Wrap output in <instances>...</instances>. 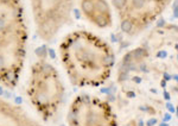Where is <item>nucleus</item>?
I'll return each mask as SVG.
<instances>
[{
	"label": "nucleus",
	"instance_id": "nucleus-29",
	"mask_svg": "<svg viewBox=\"0 0 178 126\" xmlns=\"http://www.w3.org/2000/svg\"><path fill=\"white\" fill-rule=\"evenodd\" d=\"M74 13H75V17H76V18H81V12H80L77 9L74 10Z\"/></svg>",
	"mask_w": 178,
	"mask_h": 126
},
{
	"label": "nucleus",
	"instance_id": "nucleus-20",
	"mask_svg": "<svg viewBox=\"0 0 178 126\" xmlns=\"http://www.w3.org/2000/svg\"><path fill=\"white\" fill-rule=\"evenodd\" d=\"M101 93L109 95V94H112V91H111V88H109V87H107V88H102V89H101Z\"/></svg>",
	"mask_w": 178,
	"mask_h": 126
},
{
	"label": "nucleus",
	"instance_id": "nucleus-6",
	"mask_svg": "<svg viewBox=\"0 0 178 126\" xmlns=\"http://www.w3.org/2000/svg\"><path fill=\"white\" fill-rule=\"evenodd\" d=\"M127 0H113V6L119 11H123L127 7Z\"/></svg>",
	"mask_w": 178,
	"mask_h": 126
},
{
	"label": "nucleus",
	"instance_id": "nucleus-25",
	"mask_svg": "<svg viewBox=\"0 0 178 126\" xmlns=\"http://www.w3.org/2000/svg\"><path fill=\"white\" fill-rule=\"evenodd\" d=\"M14 101H16V104L17 105H20L23 102V99H22V96H17L16 99H14Z\"/></svg>",
	"mask_w": 178,
	"mask_h": 126
},
{
	"label": "nucleus",
	"instance_id": "nucleus-27",
	"mask_svg": "<svg viewBox=\"0 0 178 126\" xmlns=\"http://www.w3.org/2000/svg\"><path fill=\"white\" fill-rule=\"evenodd\" d=\"M133 81L135 83H140V82H141V77H140V76H134Z\"/></svg>",
	"mask_w": 178,
	"mask_h": 126
},
{
	"label": "nucleus",
	"instance_id": "nucleus-24",
	"mask_svg": "<svg viewBox=\"0 0 178 126\" xmlns=\"http://www.w3.org/2000/svg\"><path fill=\"white\" fill-rule=\"evenodd\" d=\"M126 96H127L128 99H133V98H135V93H134V92H127V93H126Z\"/></svg>",
	"mask_w": 178,
	"mask_h": 126
},
{
	"label": "nucleus",
	"instance_id": "nucleus-1",
	"mask_svg": "<svg viewBox=\"0 0 178 126\" xmlns=\"http://www.w3.org/2000/svg\"><path fill=\"white\" fill-rule=\"evenodd\" d=\"M91 21L94 24H96L100 28H106V26H109L111 24V19L107 18L106 14H99V16H94L91 17Z\"/></svg>",
	"mask_w": 178,
	"mask_h": 126
},
{
	"label": "nucleus",
	"instance_id": "nucleus-10",
	"mask_svg": "<svg viewBox=\"0 0 178 126\" xmlns=\"http://www.w3.org/2000/svg\"><path fill=\"white\" fill-rule=\"evenodd\" d=\"M128 77H130L128 72H120V73H119V76H118V80H119V82H123V81L128 80Z\"/></svg>",
	"mask_w": 178,
	"mask_h": 126
},
{
	"label": "nucleus",
	"instance_id": "nucleus-40",
	"mask_svg": "<svg viewBox=\"0 0 178 126\" xmlns=\"http://www.w3.org/2000/svg\"><path fill=\"white\" fill-rule=\"evenodd\" d=\"M159 126H167V124H165V123H162V124H160Z\"/></svg>",
	"mask_w": 178,
	"mask_h": 126
},
{
	"label": "nucleus",
	"instance_id": "nucleus-2",
	"mask_svg": "<svg viewBox=\"0 0 178 126\" xmlns=\"http://www.w3.org/2000/svg\"><path fill=\"white\" fill-rule=\"evenodd\" d=\"M81 7L87 17H93V14L95 12V7H94V2L91 0H82Z\"/></svg>",
	"mask_w": 178,
	"mask_h": 126
},
{
	"label": "nucleus",
	"instance_id": "nucleus-34",
	"mask_svg": "<svg viewBox=\"0 0 178 126\" xmlns=\"http://www.w3.org/2000/svg\"><path fill=\"white\" fill-rule=\"evenodd\" d=\"M82 98H83V99H84V100H86V101H84V102H89V96H88V95L83 94V95H82Z\"/></svg>",
	"mask_w": 178,
	"mask_h": 126
},
{
	"label": "nucleus",
	"instance_id": "nucleus-11",
	"mask_svg": "<svg viewBox=\"0 0 178 126\" xmlns=\"http://www.w3.org/2000/svg\"><path fill=\"white\" fill-rule=\"evenodd\" d=\"M37 100L41 102V104H46L48 102V95L45 94V93H39V94L37 95Z\"/></svg>",
	"mask_w": 178,
	"mask_h": 126
},
{
	"label": "nucleus",
	"instance_id": "nucleus-5",
	"mask_svg": "<svg viewBox=\"0 0 178 126\" xmlns=\"http://www.w3.org/2000/svg\"><path fill=\"white\" fill-rule=\"evenodd\" d=\"M120 28H121V31L125 32V33H131V32L133 31V23L132 20H130V19H123L121 21V25H120Z\"/></svg>",
	"mask_w": 178,
	"mask_h": 126
},
{
	"label": "nucleus",
	"instance_id": "nucleus-9",
	"mask_svg": "<svg viewBox=\"0 0 178 126\" xmlns=\"http://www.w3.org/2000/svg\"><path fill=\"white\" fill-rule=\"evenodd\" d=\"M95 123H96V116H95L94 113L88 114V116H87V124H88L89 126H93Z\"/></svg>",
	"mask_w": 178,
	"mask_h": 126
},
{
	"label": "nucleus",
	"instance_id": "nucleus-36",
	"mask_svg": "<svg viewBox=\"0 0 178 126\" xmlns=\"http://www.w3.org/2000/svg\"><path fill=\"white\" fill-rule=\"evenodd\" d=\"M4 96H5V98H11V94H10V93H9V92H4Z\"/></svg>",
	"mask_w": 178,
	"mask_h": 126
},
{
	"label": "nucleus",
	"instance_id": "nucleus-13",
	"mask_svg": "<svg viewBox=\"0 0 178 126\" xmlns=\"http://www.w3.org/2000/svg\"><path fill=\"white\" fill-rule=\"evenodd\" d=\"M114 61H115V60H114V55H113V54H108V55L105 57V62L108 63L109 65H113V64H114Z\"/></svg>",
	"mask_w": 178,
	"mask_h": 126
},
{
	"label": "nucleus",
	"instance_id": "nucleus-44",
	"mask_svg": "<svg viewBox=\"0 0 178 126\" xmlns=\"http://www.w3.org/2000/svg\"><path fill=\"white\" fill-rule=\"evenodd\" d=\"M0 106H1V102H0Z\"/></svg>",
	"mask_w": 178,
	"mask_h": 126
},
{
	"label": "nucleus",
	"instance_id": "nucleus-18",
	"mask_svg": "<svg viewBox=\"0 0 178 126\" xmlns=\"http://www.w3.org/2000/svg\"><path fill=\"white\" fill-rule=\"evenodd\" d=\"M48 55L50 56V58L51 60H55L56 58V53L54 49H48Z\"/></svg>",
	"mask_w": 178,
	"mask_h": 126
},
{
	"label": "nucleus",
	"instance_id": "nucleus-33",
	"mask_svg": "<svg viewBox=\"0 0 178 126\" xmlns=\"http://www.w3.org/2000/svg\"><path fill=\"white\" fill-rule=\"evenodd\" d=\"M172 10H173V17H175V18H177L178 17V7L177 9H172Z\"/></svg>",
	"mask_w": 178,
	"mask_h": 126
},
{
	"label": "nucleus",
	"instance_id": "nucleus-23",
	"mask_svg": "<svg viewBox=\"0 0 178 126\" xmlns=\"http://www.w3.org/2000/svg\"><path fill=\"white\" fill-rule=\"evenodd\" d=\"M164 25H165V20H164L163 18H162V19H159L158 23H157V26H158V28H163Z\"/></svg>",
	"mask_w": 178,
	"mask_h": 126
},
{
	"label": "nucleus",
	"instance_id": "nucleus-31",
	"mask_svg": "<svg viewBox=\"0 0 178 126\" xmlns=\"http://www.w3.org/2000/svg\"><path fill=\"white\" fill-rule=\"evenodd\" d=\"M107 100H108V101H114V100H115V98H114V95L113 94H109L108 95V98H107Z\"/></svg>",
	"mask_w": 178,
	"mask_h": 126
},
{
	"label": "nucleus",
	"instance_id": "nucleus-37",
	"mask_svg": "<svg viewBox=\"0 0 178 126\" xmlns=\"http://www.w3.org/2000/svg\"><path fill=\"white\" fill-rule=\"evenodd\" d=\"M160 86H162L163 88H165V87H166V81H164V80H163V81H162V83H160Z\"/></svg>",
	"mask_w": 178,
	"mask_h": 126
},
{
	"label": "nucleus",
	"instance_id": "nucleus-14",
	"mask_svg": "<svg viewBox=\"0 0 178 126\" xmlns=\"http://www.w3.org/2000/svg\"><path fill=\"white\" fill-rule=\"evenodd\" d=\"M75 120H76V114H75V112H74V111H70V112L68 113V121L74 123Z\"/></svg>",
	"mask_w": 178,
	"mask_h": 126
},
{
	"label": "nucleus",
	"instance_id": "nucleus-15",
	"mask_svg": "<svg viewBox=\"0 0 178 126\" xmlns=\"http://www.w3.org/2000/svg\"><path fill=\"white\" fill-rule=\"evenodd\" d=\"M6 28H7V24H6V20H5V18L0 17V32L4 31V30H5Z\"/></svg>",
	"mask_w": 178,
	"mask_h": 126
},
{
	"label": "nucleus",
	"instance_id": "nucleus-28",
	"mask_svg": "<svg viewBox=\"0 0 178 126\" xmlns=\"http://www.w3.org/2000/svg\"><path fill=\"white\" fill-rule=\"evenodd\" d=\"M171 120V116L169 113H165L164 114V121H170Z\"/></svg>",
	"mask_w": 178,
	"mask_h": 126
},
{
	"label": "nucleus",
	"instance_id": "nucleus-22",
	"mask_svg": "<svg viewBox=\"0 0 178 126\" xmlns=\"http://www.w3.org/2000/svg\"><path fill=\"white\" fill-rule=\"evenodd\" d=\"M163 80H164V81H170V80H171V75H170V74L169 73H164L163 74Z\"/></svg>",
	"mask_w": 178,
	"mask_h": 126
},
{
	"label": "nucleus",
	"instance_id": "nucleus-19",
	"mask_svg": "<svg viewBox=\"0 0 178 126\" xmlns=\"http://www.w3.org/2000/svg\"><path fill=\"white\" fill-rule=\"evenodd\" d=\"M157 123H158V121H157L156 118H152V119H150V120L146 123V125H147V126H155Z\"/></svg>",
	"mask_w": 178,
	"mask_h": 126
},
{
	"label": "nucleus",
	"instance_id": "nucleus-41",
	"mask_svg": "<svg viewBox=\"0 0 178 126\" xmlns=\"http://www.w3.org/2000/svg\"><path fill=\"white\" fill-rule=\"evenodd\" d=\"M1 1H2V2H9L10 0H1Z\"/></svg>",
	"mask_w": 178,
	"mask_h": 126
},
{
	"label": "nucleus",
	"instance_id": "nucleus-42",
	"mask_svg": "<svg viewBox=\"0 0 178 126\" xmlns=\"http://www.w3.org/2000/svg\"><path fill=\"white\" fill-rule=\"evenodd\" d=\"M52 1H57V0H52Z\"/></svg>",
	"mask_w": 178,
	"mask_h": 126
},
{
	"label": "nucleus",
	"instance_id": "nucleus-43",
	"mask_svg": "<svg viewBox=\"0 0 178 126\" xmlns=\"http://www.w3.org/2000/svg\"><path fill=\"white\" fill-rule=\"evenodd\" d=\"M61 126H66V125H61Z\"/></svg>",
	"mask_w": 178,
	"mask_h": 126
},
{
	"label": "nucleus",
	"instance_id": "nucleus-7",
	"mask_svg": "<svg viewBox=\"0 0 178 126\" xmlns=\"http://www.w3.org/2000/svg\"><path fill=\"white\" fill-rule=\"evenodd\" d=\"M34 54H36L38 57L44 58V57H46V55H48V49H46L45 45H42V46H39V48H37V49L34 50Z\"/></svg>",
	"mask_w": 178,
	"mask_h": 126
},
{
	"label": "nucleus",
	"instance_id": "nucleus-35",
	"mask_svg": "<svg viewBox=\"0 0 178 126\" xmlns=\"http://www.w3.org/2000/svg\"><path fill=\"white\" fill-rule=\"evenodd\" d=\"M171 79H172V80H175V81L177 82V81H178V75H177V74H175L173 76H171Z\"/></svg>",
	"mask_w": 178,
	"mask_h": 126
},
{
	"label": "nucleus",
	"instance_id": "nucleus-38",
	"mask_svg": "<svg viewBox=\"0 0 178 126\" xmlns=\"http://www.w3.org/2000/svg\"><path fill=\"white\" fill-rule=\"evenodd\" d=\"M2 94H4V88H2L1 86H0V96H1Z\"/></svg>",
	"mask_w": 178,
	"mask_h": 126
},
{
	"label": "nucleus",
	"instance_id": "nucleus-30",
	"mask_svg": "<svg viewBox=\"0 0 178 126\" xmlns=\"http://www.w3.org/2000/svg\"><path fill=\"white\" fill-rule=\"evenodd\" d=\"M4 64H5V60H4V57L0 55V69L4 67Z\"/></svg>",
	"mask_w": 178,
	"mask_h": 126
},
{
	"label": "nucleus",
	"instance_id": "nucleus-8",
	"mask_svg": "<svg viewBox=\"0 0 178 126\" xmlns=\"http://www.w3.org/2000/svg\"><path fill=\"white\" fill-rule=\"evenodd\" d=\"M146 2L147 0H132V6L137 10H140L146 5Z\"/></svg>",
	"mask_w": 178,
	"mask_h": 126
},
{
	"label": "nucleus",
	"instance_id": "nucleus-3",
	"mask_svg": "<svg viewBox=\"0 0 178 126\" xmlns=\"http://www.w3.org/2000/svg\"><path fill=\"white\" fill-rule=\"evenodd\" d=\"M95 10L98 11L100 14H106L109 13V6L105 0H96V2L94 4Z\"/></svg>",
	"mask_w": 178,
	"mask_h": 126
},
{
	"label": "nucleus",
	"instance_id": "nucleus-12",
	"mask_svg": "<svg viewBox=\"0 0 178 126\" xmlns=\"http://www.w3.org/2000/svg\"><path fill=\"white\" fill-rule=\"evenodd\" d=\"M132 61H133V58H132V54L128 53V54H126V55L123 56V64H128V63H131Z\"/></svg>",
	"mask_w": 178,
	"mask_h": 126
},
{
	"label": "nucleus",
	"instance_id": "nucleus-32",
	"mask_svg": "<svg viewBox=\"0 0 178 126\" xmlns=\"http://www.w3.org/2000/svg\"><path fill=\"white\" fill-rule=\"evenodd\" d=\"M111 39H112V42L113 43L118 42V41H116V37H115V35H114V33H112L111 35Z\"/></svg>",
	"mask_w": 178,
	"mask_h": 126
},
{
	"label": "nucleus",
	"instance_id": "nucleus-21",
	"mask_svg": "<svg viewBox=\"0 0 178 126\" xmlns=\"http://www.w3.org/2000/svg\"><path fill=\"white\" fill-rule=\"evenodd\" d=\"M166 56H167L166 51H159V53L157 54V57H159V58H165Z\"/></svg>",
	"mask_w": 178,
	"mask_h": 126
},
{
	"label": "nucleus",
	"instance_id": "nucleus-39",
	"mask_svg": "<svg viewBox=\"0 0 178 126\" xmlns=\"http://www.w3.org/2000/svg\"><path fill=\"white\" fill-rule=\"evenodd\" d=\"M138 125H139V126H144V124H143V121H139V123H138Z\"/></svg>",
	"mask_w": 178,
	"mask_h": 126
},
{
	"label": "nucleus",
	"instance_id": "nucleus-4",
	"mask_svg": "<svg viewBox=\"0 0 178 126\" xmlns=\"http://www.w3.org/2000/svg\"><path fill=\"white\" fill-rule=\"evenodd\" d=\"M131 54H132V58H133L134 61H137V62L141 61L144 57L147 56V51L145 50L144 48H137V49L133 50Z\"/></svg>",
	"mask_w": 178,
	"mask_h": 126
},
{
	"label": "nucleus",
	"instance_id": "nucleus-45",
	"mask_svg": "<svg viewBox=\"0 0 178 126\" xmlns=\"http://www.w3.org/2000/svg\"><path fill=\"white\" fill-rule=\"evenodd\" d=\"M127 126H130V125H127Z\"/></svg>",
	"mask_w": 178,
	"mask_h": 126
},
{
	"label": "nucleus",
	"instance_id": "nucleus-26",
	"mask_svg": "<svg viewBox=\"0 0 178 126\" xmlns=\"http://www.w3.org/2000/svg\"><path fill=\"white\" fill-rule=\"evenodd\" d=\"M163 95H164V99H165L166 101H170V99H171V96H170V94H169L167 92H165V91H164V93H163Z\"/></svg>",
	"mask_w": 178,
	"mask_h": 126
},
{
	"label": "nucleus",
	"instance_id": "nucleus-17",
	"mask_svg": "<svg viewBox=\"0 0 178 126\" xmlns=\"http://www.w3.org/2000/svg\"><path fill=\"white\" fill-rule=\"evenodd\" d=\"M166 108L169 109V112H171V113H175V112H176V107H173L170 101H167L166 102Z\"/></svg>",
	"mask_w": 178,
	"mask_h": 126
},
{
	"label": "nucleus",
	"instance_id": "nucleus-16",
	"mask_svg": "<svg viewBox=\"0 0 178 126\" xmlns=\"http://www.w3.org/2000/svg\"><path fill=\"white\" fill-rule=\"evenodd\" d=\"M138 69L141 70L143 73H148V72H150V69H148V67L146 65V63H140V65H139Z\"/></svg>",
	"mask_w": 178,
	"mask_h": 126
}]
</instances>
